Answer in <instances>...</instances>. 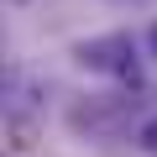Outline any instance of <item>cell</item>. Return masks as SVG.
<instances>
[{"label":"cell","mask_w":157,"mask_h":157,"mask_svg":"<svg viewBox=\"0 0 157 157\" xmlns=\"http://www.w3.org/2000/svg\"><path fill=\"white\" fill-rule=\"evenodd\" d=\"M73 63L84 73H115V78L136 84V42L126 32H105V37H89V42H73Z\"/></svg>","instance_id":"6da1fadb"},{"label":"cell","mask_w":157,"mask_h":157,"mask_svg":"<svg viewBox=\"0 0 157 157\" xmlns=\"http://www.w3.org/2000/svg\"><path fill=\"white\" fill-rule=\"evenodd\" d=\"M131 115H136V100H89V105L68 110V126L89 131V136H115L131 126Z\"/></svg>","instance_id":"7a4b0ae2"},{"label":"cell","mask_w":157,"mask_h":157,"mask_svg":"<svg viewBox=\"0 0 157 157\" xmlns=\"http://www.w3.org/2000/svg\"><path fill=\"white\" fill-rule=\"evenodd\" d=\"M136 141H141V152H147V157H157V115L141 126V136H136Z\"/></svg>","instance_id":"3957f363"},{"label":"cell","mask_w":157,"mask_h":157,"mask_svg":"<svg viewBox=\"0 0 157 157\" xmlns=\"http://www.w3.org/2000/svg\"><path fill=\"white\" fill-rule=\"evenodd\" d=\"M147 47H152V58H157V21H152V32H147Z\"/></svg>","instance_id":"277c9868"}]
</instances>
